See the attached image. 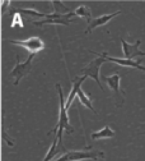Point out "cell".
Listing matches in <instances>:
<instances>
[{
  "mask_svg": "<svg viewBox=\"0 0 145 161\" xmlns=\"http://www.w3.org/2000/svg\"><path fill=\"white\" fill-rule=\"evenodd\" d=\"M56 88L59 91V97H60V114H59V122L56 124V127L51 130L52 133H56V137L59 138V143L61 147L63 146V132L66 130L68 133L74 132V128L70 125L69 123V116H68V109H66V100L64 98V93L61 90V86L57 83Z\"/></svg>",
  "mask_w": 145,
  "mask_h": 161,
  "instance_id": "6da1fadb",
  "label": "cell"
},
{
  "mask_svg": "<svg viewBox=\"0 0 145 161\" xmlns=\"http://www.w3.org/2000/svg\"><path fill=\"white\" fill-rule=\"evenodd\" d=\"M93 54H97V53L93 51ZM97 55H98L99 58H97L96 60L91 62L85 68H83V69H81V74H83V75H87V77H89V78H92V79H94L96 82H97V85H98V87L103 91L102 83H101V80H99V69H101V65L105 63V62H107V60L105 59V56H103L102 54H97Z\"/></svg>",
  "mask_w": 145,
  "mask_h": 161,
  "instance_id": "7a4b0ae2",
  "label": "cell"
},
{
  "mask_svg": "<svg viewBox=\"0 0 145 161\" xmlns=\"http://www.w3.org/2000/svg\"><path fill=\"white\" fill-rule=\"evenodd\" d=\"M105 153L103 152H93V151H66L64 152L63 156H60L59 158L54 161H80V160H97L98 157H103Z\"/></svg>",
  "mask_w": 145,
  "mask_h": 161,
  "instance_id": "3957f363",
  "label": "cell"
},
{
  "mask_svg": "<svg viewBox=\"0 0 145 161\" xmlns=\"http://www.w3.org/2000/svg\"><path fill=\"white\" fill-rule=\"evenodd\" d=\"M34 56H36V54H29V56L27 58V60L24 63L19 62V56L18 55L15 56L17 58V64L13 68V70L10 72V75L14 78V85H18L19 80L31 72V67H32V62H33Z\"/></svg>",
  "mask_w": 145,
  "mask_h": 161,
  "instance_id": "277c9868",
  "label": "cell"
},
{
  "mask_svg": "<svg viewBox=\"0 0 145 161\" xmlns=\"http://www.w3.org/2000/svg\"><path fill=\"white\" fill-rule=\"evenodd\" d=\"M10 44L18 45L20 47H24L29 54H37L38 51H42L45 49V44L39 37H29L27 40H8Z\"/></svg>",
  "mask_w": 145,
  "mask_h": 161,
  "instance_id": "5b68a950",
  "label": "cell"
},
{
  "mask_svg": "<svg viewBox=\"0 0 145 161\" xmlns=\"http://www.w3.org/2000/svg\"><path fill=\"white\" fill-rule=\"evenodd\" d=\"M74 15H75L74 12H69L66 14L54 13V14H49L47 18H45L44 21H33L32 23L34 26H44V25H65V26H69L70 18Z\"/></svg>",
  "mask_w": 145,
  "mask_h": 161,
  "instance_id": "8992f818",
  "label": "cell"
},
{
  "mask_svg": "<svg viewBox=\"0 0 145 161\" xmlns=\"http://www.w3.org/2000/svg\"><path fill=\"white\" fill-rule=\"evenodd\" d=\"M140 44H141L140 40H137V41H136L134 45L127 44V42L125 41V40H121L122 51H123V56H125V59L134 60V58H135V56H145V53L139 50Z\"/></svg>",
  "mask_w": 145,
  "mask_h": 161,
  "instance_id": "52a82bcc",
  "label": "cell"
},
{
  "mask_svg": "<svg viewBox=\"0 0 145 161\" xmlns=\"http://www.w3.org/2000/svg\"><path fill=\"white\" fill-rule=\"evenodd\" d=\"M102 55L105 56V59L107 60V62H113L118 65H122V67H129V68H136L139 70H142L145 72V67L140 64V60H130V59H120V58H112V56H108L107 53H102Z\"/></svg>",
  "mask_w": 145,
  "mask_h": 161,
  "instance_id": "ba28073f",
  "label": "cell"
},
{
  "mask_svg": "<svg viewBox=\"0 0 145 161\" xmlns=\"http://www.w3.org/2000/svg\"><path fill=\"white\" fill-rule=\"evenodd\" d=\"M118 14H121V10H117V12H115V13H112V14H105V15H101V17H97V18L92 19V21L89 22V25H88V28H87L85 33L92 32L94 28H97V27H99V26H105L106 23H108V22L111 21L112 18H115V17L118 15Z\"/></svg>",
  "mask_w": 145,
  "mask_h": 161,
  "instance_id": "9c48e42d",
  "label": "cell"
},
{
  "mask_svg": "<svg viewBox=\"0 0 145 161\" xmlns=\"http://www.w3.org/2000/svg\"><path fill=\"white\" fill-rule=\"evenodd\" d=\"M87 78H88L87 75H81V77H75L73 79V88H71V92L69 93V96L66 98V109L68 110H69V108L73 103V100L75 98V96H78V91L81 88V83L84 82Z\"/></svg>",
  "mask_w": 145,
  "mask_h": 161,
  "instance_id": "30bf717a",
  "label": "cell"
},
{
  "mask_svg": "<svg viewBox=\"0 0 145 161\" xmlns=\"http://www.w3.org/2000/svg\"><path fill=\"white\" fill-rule=\"evenodd\" d=\"M66 152L65 151V147H61L60 146V143H59V138L57 137H55V139H54V142H52V146H51V148L49 150V152H47V155H46V157L44 158V161H51L59 152Z\"/></svg>",
  "mask_w": 145,
  "mask_h": 161,
  "instance_id": "8fae6325",
  "label": "cell"
},
{
  "mask_svg": "<svg viewBox=\"0 0 145 161\" xmlns=\"http://www.w3.org/2000/svg\"><path fill=\"white\" fill-rule=\"evenodd\" d=\"M105 82L108 85L111 90H113L117 95H120V82H121V75L120 74H113L110 77H103Z\"/></svg>",
  "mask_w": 145,
  "mask_h": 161,
  "instance_id": "7c38bea8",
  "label": "cell"
},
{
  "mask_svg": "<svg viewBox=\"0 0 145 161\" xmlns=\"http://www.w3.org/2000/svg\"><path fill=\"white\" fill-rule=\"evenodd\" d=\"M115 137V132L108 127L106 125L103 129L98 130V132H94L92 133V139H102V138H113Z\"/></svg>",
  "mask_w": 145,
  "mask_h": 161,
  "instance_id": "4fadbf2b",
  "label": "cell"
},
{
  "mask_svg": "<svg viewBox=\"0 0 145 161\" xmlns=\"http://www.w3.org/2000/svg\"><path fill=\"white\" fill-rule=\"evenodd\" d=\"M78 98H79V101H80V104L81 105H84V106H87L88 109H91L93 113H97L96 111V109L93 108V105H92V100L89 98V96H87L85 95V92L84 91H83L81 88L78 91V96H76Z\"/></svg>",
  "mask_w": 145,
  "mask_h": 161,
  "instance_id": "5bb4252c",
  "label": "cell"
},
{
  "mask_svg": "<svg viewBox=\"0 0 145 161\" xmlns=\"http://www.w3.org/2000/svg\"><path fill=\"white\" fill-rule=\"evenodd\" d=\"M74 13H75V15H78V17H84V18H87L88 22L92 21V19H91V10H89L87 7H84V5L78 7V8L74 10Z\"/></svg>",
  "mask_w": 145,
  "mask_h": 161,
  "instance_id": "9a60e30c",
  "label": "cell"
},
{
  "mask_svg": "<svg viewBox=\"0 0 145 161\" xmlns=\"http://www.w3.org/2000/svg\"><path fill=\"white\" fill-rule=\"evenodd\" d=\"M18 13H24L27 15H32V17H38V18H47L49 14L46 13H41V12H37V10H33V9H17Z\"/></svg>",
  "mask_w": 145,
  "mask_h": 161,
  "instance_id": "2e32d148",
  "label": "cell"
},
{
  "mask_svg": "<svg viewBox=\"0 0 145 161\" xmlns=\"http://www.w3.org/2000/svg\"><path fill=\"white\" fill-rule=\"evenodd\" d=\"M13 28L14 27H20V28H22L23 27V22H22V18H20V13H15L14 15H13V21H12V25H10Z\"/></svg>",
  "mask_w": 145,
  "mask_h": 161,
  "instance_id": "e0dca14e",
  "label": "cell"
},
{
  "mask_svg": "<svg viewBox=\"0 0 145 161\" xmlns=\"http://www.w3.org/2000/svg\"><path fill=\"white\" fill-rule=\"evenodd\" d=\"M8 5H10V2H2V14H4L5 12H7V7Z\"/></svg>",
  "mask_w": 145,
  "mask_h": 161,
  "instance_id": "ac0fdd59",
  "label": "cell"
},
{
  "mask_svg": "<svg viewBox=\"0 0 145 161\" xmlns=\"http://www.w3.org/2000/svg\"><path fill=\"white\" fill-rule=\"evenodd\" d=\"M142 134H145V132H144V133H142Z\"/></svg>",
  "mask_w": 145,
  "mask_h": 161,
  "instance_id": "d6986e66",
  "label": "cell"
}]
</instances>
